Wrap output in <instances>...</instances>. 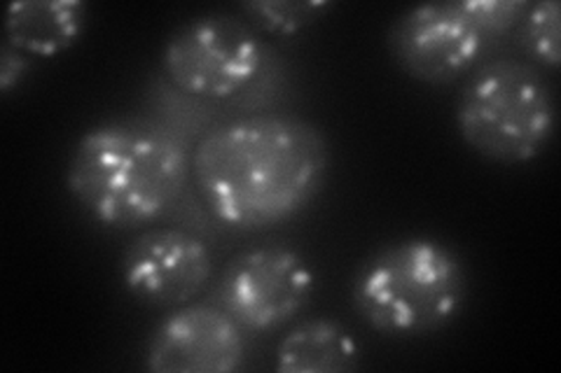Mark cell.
Returning a JSON list of instances; mask_svg holds the SVG:
<instances>
[{"mask_svg":"<svg viewBox=\"0 0 561 373\" xmlns=\"http://www.w3.org/2000/svg\"><path fill=\"white\" fill-rule=\"evenodd\" d=\"M330 145L316 124L257 113L220 121L192 150V177L204 208L232 229L288 222L323 191Z\"/></svg>","mask_w":561,"mask_h":373,"instance_id":"6da1fadb","label":"cell"},{"mask_svg":"<svg viewBox=\"0 0 561 373\" xmlns=\"http://www.w3.org/2000/svg\"><path fill=\"white\" fill-rule=\"evenodd\" d=\"M195 145L150 115L113 117L87 129L68 156L66 187L94 222L138 229L185 199Z\"/></svg>","mask_w":561,"mask_h":373,"instance_id":"7a4b0ae2","label":"cell"},{"mask_svg":"<svg viewBox=\"0 0 561 373\" xmlns=\"http://www.w3.org/2000/svg\"><path fill=\"white\" fill-rule=\"evenodd\" d=\"M468 296V271L449 245L405 238L379 247L351 280V304L386 336H424L449 327Z\"/></svg>","mask_w":561,"mask_h":373,"instance_id":"3957f363","label":"cell"},{"mask_svg":"<svg viewBox=\"0 0 561 373\" xmlns=\"http://www.w3.org/2000/svg\"><path fill=\"white\" fill-rule=\"evenodd\" d=\"M454 121L463 143L489 162L526 164L546 152L554 136V89L531 61L486 59L463 82Z\"/></svg>","mask_w":561,"mask_h":373,"instance_id":"277c9868","label":"cell"},{"mask_svg":"<svg viewBox=\"0 0 561 373\" xmlns=\"http://www.w3.org/2000/svg\"><path fill=\"white\" fill-rule=\"evenodd\" d=\"M529 0H443L410 8L386 31L400 70L431 86L470 75L505 35L515 33Z\"/></svg>","mask_w":561,"mask_h":373,"instance_id":"5b68a950","label":"cell"},{"mask_svg":"<svg viewBox=\"0 0 561 373\" xmlns=\"http://www.w3.org/2000/svg\"><path fill=\"white\" fill-rule=\"evenodd\" d=\"M267 47L232 12H206L175 28L162 49V75L206 101H234L260 75Z\"/></svg>","mask_w":561,"mask_h":373,"instance_id":"8992f818","label":"cell"},{"mask_svg":"<svg viewBox=\"0 0 561 373\" xmlns=\"http://www.w3.org/2000/svg\"><path fill=\"white\" fill-rule=\"evenodd\" d=\"M316 276L293 247H255L237 255L214 290V304L243 331H272L300 315L313 296Z\"/></svg>","mask_w":561,"mask_h":373,"instance_id":"52a82bcc","label":"cell"},{"mask_svg":"<svg viewBox=\"0 0 561 373\" xmlns=\"http://www.w3.org/2000/svg\"><path fill=\"white\" fill-rule=\"evenodd\" d=\"M214 257L204 238L181 226H152L122 253L119 278L134 301L150 308H181L199 296Z\"/></svg>","mask_w":561,"mask_h":373,"instance_id":"ba28073f","label":"cell"},{"mask_svg":"<svg viewBox=\"0 0 561 373\" xmlns=\"http://www.w3.org/2000/svg\"><path fill=\"white\" fill-rule=\"evenodd\" d=\"M243 360V327L214 301L171 311L144 350V366L152 373H232Z\"/></svg>","mask_w":561,"mask_h":373,"instance_id":"9c48e42d","label":"cell"},{"mask_svg":"<svg viewBox=\"0 0 561 373\" xmlns=\"http://www.w3.org/2000/svg\"><path fill=\"white\" fill-rule=\"evenodd\" d=\"M87 28L82 0H20L5 14V43L28 57H57Z\"/></svg>","mask_w":561,"mask_h":373,"instance_id":"30bf717a","label":"cell"},{"mask_svg":"<svg viewBox=\"0 0 561 373\" xmlns=\"http://www.w3.org/2000/svg\"><path fill=\"white\" fill-rule=\"evenodd\" d=\"M360 343L342 323L328 317L305 319L276 348L280 373H344L360 366Z\"/></svg>","mask_w":561,"mask_h":373,"instance_id":"8fae6325","label":"cell"},{"mask_svg":"<svg viewBox=\"0 0 561 373\" xmlns=\"http://www.w3.org/2000/svg\"><path fill=\"white\" fill-rule=\"evenodd\" d=\"M144 98L150 117L160 119L173 131H179L192 145H197L199 138H204L210 129H216L220 124L218 105L214 101L183 92V89L169 82L162 73L148 82Z\"/></svg>","mask_w":561,"mask_h":373,"instance_id":"7c38bea8","label":"cell"},{"mask_svg":"<svg viewBox=\"0 0 561 373\" xmlns=\"http://www.w3.org/2000/svg\"><path fill=\"white\" fill-rule=\"evenodd\" d=\"M519 49L540 70H554L561 63V5L557 0L531 3L515 28Z\"/></svg>","mask_w":561,"mask_h":373,"instance_id":"4fadbf2b","label":"cell"},{"mask_svg":"<svg viewBox=\"0 0 561 373\" xmlns=\"http://www.w3.org/2000/svg\"><path fill=\"white\" fill-rule=\"evenodd\" d=\"M332 5L328 0H251L239 10L257 33L295 35L316 24Z\"/></svg>","mask_w":561,"mask_h":373,"instance_id":"5bb4252c","label":"cell"},{"mask_svg":"<svg viewBox=\"0 0 561 373\" xmlns=\"http://www.w3.org/2000/svg\"><path fill=\"white\" fill-rule=\"evenodd\" d=\"M28 70V55L12 47L10 43H3V47H0V92L8 96L14 86H20L24 82Z\"/></svg>","mask_w":561,"mask_h":373,"instance_id":"9a60e30c","label":"cell"}]
</instances>
